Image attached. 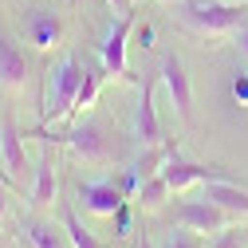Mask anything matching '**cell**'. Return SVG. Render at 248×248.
Returning a JSON list of instances; mask_svg holds the SVG:
<instances>
[{"label": "cell", "instance_id": "obj_1", "mask_svg": "<svg viewBox=\"0 0 248 248\" xmlns=\"http://www.w3.org/2000/svg\"><path fill=\"white\" fill-rule=\"evenodd\" d=\"M32 138H40V142H59V146H67L75 158H83L87 166H110L114 162V138H110V130L103 126L99 118H75L71 126L63 130V134H55V130H47L44 122L32 130Z\"/></svg>", "mask_w": 248, "mask_h": 248}, {"label": "cell", "instance_id": "obj_2", "mask_svg": "<svg viewBox=\"0 0 248 248\" xmlns=\"http://www.w3.org/2000/svg\"><path fill=\"white\" fill-rule=\"evenodd\" d=\"M173 8L181 16V24L189 28L193 36H201V40L229 36L240 24H248V8L232 4V0H181V4H173Z\"/></svg>", "mask_w": 248, "mask_h": 248}, {"label": "cell", "instance_id": "obj_3", "mask_svg": "<svg viewBox=\"0 0 248 248\" xmlns=\"http://www.w3.org/2000/svg\"><path fill=\"white\" fill-rule=\"evenodd\" d=\"M83 87V55H63L59 59V67L51 71V95L44 103V122H67L71 110H75V95Z\"/></svg>", "mask_w": 248, "mask_h": 248}, {"label": "cell", "instance_id": "obj_4", "mask_svg": "<svg viewBox=\"0 0 248 248\" xmlns=\"http://www.w3.org/2000/svg\"><path fill=\"white\" fill-rule=\"evenodd\" d=\"M134 20H138V8H134V4H122V20L107 28V36H103V44H99V59H103L107 75H114V79H122V83H134L130 63H126V40H130V32H134Z\"/></svg>", "mask_w": 248, "mask_h": 248}, {"label": "cell", "instance_id": "obj_5", "mask_svg": "<svg viewBox=\"0 0 248 248\" xmlns=\"http://www.w3.org/2000/svg\"><path fill=\"white\" fill-rule=\"evenodd\" d=\"M0 162H4L8 181L16 185V189H20V185H28V181H32V173H36V166L28 162L24 134H20V126H16L12 110H4V114H0Z\"/></svg>", "mask_w": 248, "mask_h": 248}, {"label": "cell", "instance_id": "obj_6", "mask_svg": "<svg viewBox=\"0 0 248 248\" xmlns=\"http://www.w3.org/2000/svg\"><path fill=\"white\" fill-rule=\"evenodd\" d=\"M20 36L32 44L36 51H55L63 47V20L55 8H24L20 12Z\"/></svg>", "mask_w": 248, "mask_h": 248}, {"label": "cell", "instance_id": "obj_7", "mask_svg": "<svg viewBox=\"0 0 248 248\" xmlns=\"http://www.w3.org/2000/svg\"><path fill=\"white\" fill-rule=\"evenodd\" d=\"M158 79H162L166 95H170V103H173V114L185 122V126H193V83H189V71H185V63H181L177 51H170V55L162 59Z\"/></svg>", "mask_w": 248, "mask_h": 248}, {"label": "cell", "instance_id": "obj_8", "mask_svg": "<svg viewBox=\"0 0 248 248\" xmlns=\"http://www.w3.org/2000/svg\"><path fill=\"white\" fill-rule=\"evenodd\" d=\"M79 205L95 217H114L122 205H126V193L114 177H99V181H83L79 185Z\"/></svg>", "mask_w": 248, "mask_h": 248}, {"label": "cell", "instance_id": "obj_9", "mask_svg": "<svg viewBox=\"0 0 248 248\" xmlns=\"http://www.w3.org/2000/svg\"><path fill=\"white\" fill-rule=\"evenodd\" d=\"M229 221H232V217H229L221 205H213L209 197L181 201V205H177V225L193 229V232H221V229H229Z\"/></svg>", "mask_w": 248, "mask_h": 248}, {"label": "cell", "instance_id": "obj_10", "mask_svg": "<svg viewBox=\"0 0 248 248\" xmlns=\"http://www.w3.org/2000/svg\"><path fill=\"white\" fill-rule=\"evenodd\" d=\"M55 150L51 142H44V154L36 162V173H32V185H28V197H32V209H51L55 205V189H59V177H55Z\"/></svg>", "mask_w": 248, "mask_h": 248}, {"label": "cell", "instance_id": "obj_11", "mask_svg": "<svg viewBox=\"0 0 248 248\" xmlns=\"http://www.w3.org/2000/svg\"><path fill=\"white\" fill-rule=\"evenodd\" d=\"M134 138H138V146H162L166 142L158 110H154V79L142 83V95H138V107H134Z\"/></svg>", "mask_w": 248, "mask_h": 248}, {"label": "cell", "instance_id": "obj_12", "mask_svg": "<svg viewBox=\"0 0 248 248\" xmlns=\"http://www.w3.org/2000/svg\"><path fill=\"white\" fill-rule=\"evenodd\" d=\"M28 83V55L12 36H0V91H16Z\"/></svg>", "mask_w": 248, "mask_h": 248}, {"label": "cell", "instance_id": "obj_13", "mask_svg": "<svg viewBox=\"0 0 248 248\" xmlns=\"http://www.w3.org/2000/svg\"><path fill=\"white\" fill-rule=\"evenodd\" d=\"M205 197L221 205L229 217H248V185L240 181H205Z\"/></svg>", "mask_w": 248, "mask_h": 248}, {"label": "cell", "instance_id": "obj_14", "mask_svg": "<svg viewBox=\"0 0 248 248\" xmlns=\"http://www.w3.org/2000/svg\"><path fill=\"white\" fill-rule=\"evenodd\" d=\"M59 221H63V232H67L71 248H114L110 240H99V236L91 232V229H83V221L75 217L71 201H59Z\"/></svg>", "mask_w": 248, "mask_h": 248}, {"label": "cell", "instance_id": "obj_15", "mask_svg": "<svg viewBox=\"0 0 248 248\" xmlns=\"http://www.w3.org/2000/svg\"><path fill=\"white\" fill-rule=\"evenodd\" d=\"M20 229H24L28 248H67V244H71L63 229H55V225H47V221H24Z\"/></svg>", "mask_w": 248, "mask_h": 248}, {"label": "cell", "instance_id": "obj_16", "mask_svg": "<svg viewBox=\"0 0 248 248\" xmlns=\"http://www.w3.org/2000/svg\"><path fill=\"white\" fill-rule=\"evenodd\" d=\"M170 193H173V189L166 185V177H162V173H154V177H146V181L138 185V197H134V201H138V209L154 213V209H162V205L170 201Z\"/></svg>", "mask_w": 248, "mask_h": 248}, {"label": "cell", "instance_id": "obj_17", "mask_svg": "<svg viewBox=\"0 0 248 248\" xmlns=\"http://www.w3.org/2000/svg\"><path fill=\"white\" fill-rule=\"evenodd\" d=\"M209 248H248V229L229 225V229H221V232H213Z\"/></svg>", "mask_w": 248, "mask_h": 248}, {"label": "cell", "instance_id": "obj_18", "mask_svg": "<svg viewBox=\"0 0 248 248\" xmlns=\"http://www.w3.org/2000/svg\"><path fill=\"white\" fill-rule=\"evenodd\" d=\"M158 248H205V244H201V236H197L193 229H185V225H181V229H170L166 240H162Z\"/></svg>", "mask_w": 248, "mask_h": 248}, {"label": "cell", "instance_id": "obj_19", "mask_svg": "<svg viewBox=\"0 0 248 248\" xmlns=\"http://www.w3.org/2000/svg\"><path fill=\"white\" fill-rule=\"evenodd\" d=\"M232 99H236L240 107H248V71H236V79H232Z\"/></svg>", "mask_w": 248, "mask_h": 248}, {"label": "cell", "instance_id": "obj_20", "mask_svg": "<svg viewBox=\"0 0 248 248\" xmlns=\"http://www.w3.org/2000/svg\"><path fill=\"white\" fill-rule=\"evenodd\" d=\"M134 40H138V47H142V51H150V47H154V40H158V32H154V24H142L138 32H134Z\"/></svg>", "mask_w": 248, "mask_h": 248}, {"label": "cell", "instance_id": "obj_21", "mask_svg": "<svg viewBox=\"0 0 248 248\" xmlns=\"http://www.w3.org/2000/svg\"><path fill=\"white\" fill-rule=\"evenodd\" d=\"M114 229H118L114 236H126V232H130V205H122V209L114 213Z\"/></svg>", "mask_w": 248, "mask_h": 248}, {"label": "cell", "instance_id": "obj_22", "mask_svg": "<svg viewBox=\"0 0 248 248\" xmlns=\"http://www.w3.org/2000/svg\"><path fill=\"white\" fill-rule=\"evenodd\" d=\"M8 189H16V185H12L4 173H0V221L8 217Z\"/></svg>", "mask_w": 248, "mask_h": 248}, {"label": "cell", "instance_id": "obj_23", "mask_svg": "<svg viewBox=\"0 0 248 248\" xmlns=\"http://www.w3.org/2000/svg\"><path fill=\"white\" fill-rule=\"evenodd\" d=\"M232 40H236V47H240V55L248 59V24H240L236 32H232Z\"/></svg>", "mask_w": 248, "mask_h": 248}, {"label": "cell", "instance_id": "obj_24", "mask_svg": "<svg viewBox=\"0 0 248 248\" xmlns=\"http://www.w3.org/2000/svg\"><path fill=\"white\" fill-rule=\"evenodd\" d=\"M162 4H181V0H162Z\"/></svg>", "mask_w": 248, "mask_h": 248}, {"label": "cell", "instance_id": "obj_25", "mask_svg": "<svg viewBox=\"0 0 248 248\" xmlns=\"http://www.w3.org/2000/svg\"><path fill=\"white\" fill-rule=\"evenodd\" d=\"M232 4H248V0H232Z\"/></svg>", "mask_w": 248, "mask_h": 248}, {"label": "cell", "instance_id": "obj_26", "mask_svg": "<svg viewBox=\"0 0 248 248\" xmlns=\"http://www.w3.org/2000/svg\"><path fill=\"white\" fill-rule=\"evenodd\" d=\"M0 248H4V236H0Z\"/></svg>", "mask_w": 248, "mask_h": 248}]
</instances>
